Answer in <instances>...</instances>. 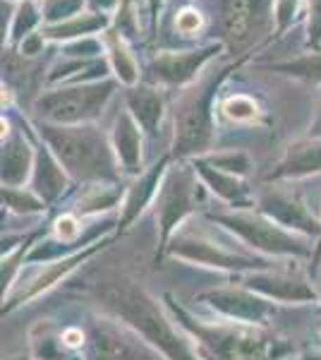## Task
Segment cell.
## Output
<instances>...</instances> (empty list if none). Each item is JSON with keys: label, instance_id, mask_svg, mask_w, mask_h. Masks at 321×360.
Instances as JSON below:
<instances>
[{"label": "cell", "instance_id": "cell-2", "mask_svg": "<svg viewBox=\"0 0 321 360\" xmlns=\"http://www.w3.org/2000/svg\"><path fill=\"white\" fill-rule=\"evenodd\" d=\"M98 295L115 315H120L127 324H132L137 332L151 344H156L163 351V356L171 360H197L175 334L173 324L159 312V305L149 298L144 291H139L134 283L115 276L98 283Z\"/></svg>", "mask_w": 321, "mask_h": 360}, {"label": "cell", "instance_id": "cell-6", "mask_svg": "<svg viewBox=\"0 0 321 360\" xmlns=\"http://www.w3.org/2000/svg\"><path fill=\"white\" fill-rule=\"evenodd\" d=\"M197 202H199V180H197L195 166L171 168L156 195V219L161 226V240H166L175 226H180L185 217H190Z\"/></svg>", "mask_w": 321, "mask_h": 360}, {"label": "cell", "instance_id": "cell-13", "mask_svg": "<svg viewBox=\"0 0 321 360\" xmlns=\"http://www.w3.org/2000/svg\"><path fill=\"white\" fill-rule=\"evenodd\" d=\"M321 171V139H302L285 149L278 166L268 173V180H288V178H305Z\"/></svg>", "mask_w": 321, "mask_h": 360}, {"label": "cell", "instance_id": "cell-23", "mask_svg": "<svg viewBox=\"0 0 321 360\" xmlns=\"http://www.w3.org/2000/svg\"><path fill=\"white\" fill-rule=\"evenodd\" d=\"M166 166H168V159H161L159 166H154L149 173H144V176L130 188L127 200H125V219H122V226L130 224L132 219L137 217V214L142 212V209L147 207L156 195H159V190H161L159 180L163 176V171H166Z\"/></svg>", "mask_w": 321, "mask_h": 360}, {"label": "cell", "instance_id": "cell-33", "mask_svg": "<svg viewBox=\"0 0 321 360\" xmlns=\"http://www.w3.org/2000/svg\"><path fill=\"white\" fill-rule=\"evenodd\" d=\"M175 27H178V32L183 37H192V34H197L202 29V13L190 8V5H185L178 13V17H175Z\"/></svg>", "mask_w": 321, "mask_h": 360}, {"label": "cell", "instance_id": "cell-41", "mask_svg": "<svg viewBox=\"0 0 321 360\" xmlns=\"http://www.w3.org/2000/svg\"><path fill=\"white\" fill-rule=\"evenodd\" d=\"M10 360H25V358H10Z\"/></svg>", "mask_w": 321, "mask_h": 360}, {"label": "cell", "instance_id": "cell-10", "mask_svg": "<svg viewBox=\"0 0 321 360\" xmlns=\"http://www.w3.org/2000/svg\"><path fill=\"white\" fill-rule=\"evenodd\" d=\"M259 212L278 224L281 229H297L302 233H319L321 224L314 221V217L307 212L305 202L300 197L281 193V190H268V193L259 200Z\"/></svg>", "mask_w": 321, "mask_h": 360}, {"label": "cell", "instance_id": "cell-18", "mask_svg": "<svg viewBox=\"0 0 321 360\" xmlns=\"http://www.w3.org/2000/svg\"><path fill=\"white\" fill-rule=\"evenodd\" d=\"M37 154H32L29 144L20 132H13L3 142V188H22L29 171H34Z\"/></svg>", "mask_w": 321, "mask_h": 360}, {"label": "cell", "instance_id": "cell-27", "mask_svg": "<svg viewBox=\"0 0 321 360\" xmlns=\"http://www.w3.org/2000/svg\"><path fill=\"white\" fill-rule=\"evenodd\" d=\"M86 0H44L41 3V13H44V25H60L70 17L84 13Z\"/></svg>", "mask_w": 321, "mask_h": 360}, {"label": "cell", "instance_id": "cell-4", "mask_svg": "<svg viewBox=\"0 0 321 360\" xmlns=\"http://www.w3.org/2000/svg\"><path fill=\"white\" fill-rule=\"evenodd\" d=\"M225 77V70L211 72L202 77L192 89L180 98L175 108V156H197L207 152L214 142V96L221 79Z\"/></svg>", "mask_w": 321, "mask_h": 360}, {"label": "cell", "instance_id": "cell-32", "mask_svg": "<svg viewBox=\"0 0 321 360\" xmlns=\"http://www.w3.org/2000/svg\"><path fill=\"white\" fill-rule=\"evenodd\" d=\"M307 46L312 53L321 51V0H307Z\"/></svg>", "mask_w": 321, "mask_h": 360}, {"label": "cell", "instance_id": "cell-16", "mask_svg": "<svg viewBox=\"0 0 321 360\" xmlns=\"http://www.w3.org/2000/svg\"><path fill=\"white\" fill-rule=\"evenodd\" d=\"M247 286L252 291L261 293L264 298L281 300V303H309V300H317V291L309 288L305 281L281 274H256L249 278Z\"/></svg>", "mask_w": 321, "mask_h": 360}, {"label": "cell", "instance_id": "cell-40", "mask_svg": "<svg viewBox=\"0 0 321 360\" xmlns=\"http://www.w3.org/2000/svg\"><path fill=\"white\" fill-rule=\"evenodd\" d=\"M178 3H180V5H185V3H190V0H178Z\"/></svg>", "mask_w": 321, "mask_h": 360}, {"label": "cell", "instance_id": "cell-9", "mask_svg": "<svg viewBox=\"0 0 321 360\" xmlns=\"http://www.w3.org/2000/svg\"><path fill=\"white\" fill-rule=\"evenodd\" d=\"M89 341L94 360H161L142 339H134L113 324H94Z\"/></svg>", "mask_w": 321, "mask_h": 360}, {"label": "cell", "instance_id": "cell-1", "mask_svg": "<svg viewBox=\"0 0 321 360\" xmlns=\"http://www.w3.org/2000/svg\"><path fill=\"white\" fill-rule=\"evenodd\" d=\"M39 132L70 176L77 180H98V183L118 180L115 149L96 125L39 123Z\"/></svg>", "mask_w": 321, "mask_h": 360}, {"label": "cell", "instance_id": "cell-28", "mask_svg": "<svg viewBox=\"0 0 321 360\" xmlns=\"http://www.w3.org/2000/svg\"><path fill=\"white\" fill-rule=\"evenodd\" d=\"M120 200V190L108 188V185H94L89 188V195L79 200V214L98 212V209H108Z\"/></svg>", "mask_w": 321, "mask_h": 360}, {"label": "cell", "instance_id": "cell-5", "mask_svg": "<svg viewBox=\"0 0 321 360\" xmlns=\"http://www.w3.org/2000/svg\"><path fill=\"white\" fill-rule=\"evenodd\" d=\"M118 79H98L86 84H65L60 89L46 91L37 98L34 111L41 123L53 125H86L103 113Z\"/></svg>", "mask_w": 321, "mask_h": 360}, {"label": "cell", "instance_id": "cell-17", "mask_svg": "<svg viewBox=\"0 0 321 360\" xmlns=\"http://www.w3.org/2000/svg\"><path fill=\"white\" fill-rule=\"evenodd\" d=\"M67 185V178L63 173L60 161L48 147H39L37 161H34V178H32V193H37L44 202H53L63 195Z\"/></svg>", "mask_w": 321, "mask_h": 360}, {"label": "cell", "instance_id": "cell-39", "mask_svg": "<svg viewBox=\"0 0 321 360\" xmlns=\"http://www.w3.org/2000/svg\"><path fill=\"white\" fill-rule=\"evenodd\" d=\"M319 257H321V236H319V245H317V252H314V266H317V262H319Z\"/></svg>", "mask_w": 321, "mask_h": 360}, {"label": "cell", "instance_id": "cell-7", "mask_svg": "<svg viewBox=\"0 0 321 360\" xmlns=\"http://www.w3.org/2000/svg\"><path fill=\"white\" fill-rule=\"evenodd\" d=\"M214 221H221L223 226L237 233L247 245L264 252H276V255H307V248L297 240L295 236L285 233L278 224H273L271 219L264 214H249V212H237V214H214Z\"/></svg>", "mask_w": 321, "mask_h": 360}, {"label": "cell", "instance_id": "cell-15", "mask_svg": "<svg viewBox=\"0 0 321 360\" xmlns=\"http://www.w3.org/2000/svg\"><path fill=\"white\" fill-rule=\"evenodd\" d=\"M113 149L127 173L142 171V132L130 111H120L113 125Z\"/></svg>", "mask_w": 321, "mask_h": 360}, {"label": "cell", "instance_id": "cell-22", "mask_svg": "<svg viewBox=\"0 0 321 360\" xmlns=\"http://www.w3.org/2000/svg\"><path fill=\"white\" fill-rule=\"evenodd\" d=\"M221 25H223V34L228 41H247L254 25V0H223Z\"/></svg>", "mask_w": 321, "mask_h": 360}, {"label": "cell", "instance_id": "cell-19", "mask_svg": "<svg viewBox=\"0 0 321 360\" xmlns=\"http://www.w3.org/2000/svg\"><path fill=\"white\" fill-rule=\"evenodd\" d=\"M110 17L98 10H84V13L70 17V20L60 22V25L44 27V37L51 41H74V39L94 37L98 32H108Z\"/></svg>", "mask_w": 321, "mask_h": 360}, {"label": "cell", "instance_id": "cell-30", "mask_svg": "<svg viewBox=\"0 0 321 360\" xmlns=\"http://www.w3.org/2000/svg\"><path fill=\"white\" fill-rule=\"evenodd\" d=\"M209 164L216 166L218 171L223 173H230V176H247L249 168H252V161L244 152H223V154H214L209 156Z\"/></svg>", "mask_w": 321, "mask_h": 360}, {"label": "cell", "instance_id": "cell-29", "mask_svg": "<svg viewBox=\"0 0 321 360\" xmlns=\"http://www.w3.org/2000/svg\"><path fill=\"white\" fill-rule=\"evenodd\" d=\"M3 202H8V207L20 214L41 212L46 207V202L37 193H29L22 188H3Z\"/></svg>", "mask_w": 321, "mask_h": 360}, {"label": "cell", "instance_id": "cell-31", "mask_svg": "<svg viewBox=\"0 0 321 360\" xmlns=\"http://www.w3.org/2000/svg\"><path fill=\"white\" fill-rule=\"evenodd\" d=\"M65 56L74 58V60H94L98 53L106 51V44L96 37H84V39H74V41L65 44Z\"/></svg>", "mask_w": 321, "mask_h": 360}, {"label": "cell", "instance_id": "cell-35", "mask_svg": "<svg viewBox=\"0 0 321 360\" xmlns=\"http://www.w3.org/2000/svg\"><path fill=\"white\" fill-rule=\"evenodd\" d=\"M79 221L77 219L72 217V214H65V217H60L55 221V233H58V238H60V243H74V238L79 236Z\"/></svg>", "mask_w": 321, "mask_h": 360}, {"label": "cell", "instance_id": "cell-36", "mask_svg": "<svg viewBox=\"0 0 321 360\" xmlns=\"http://www.w3.org/2000/svg\"><path fill=\"white\" fill-rule=\"evenodd\" d=\"M44 46H46L44 32H34V34H29L25 41L17 46V49H20V56L22 58H34V56L44 53Z\"/></svg>", "mask_w": 321, "mask_h": 360}, {"label": "cell", "instance_id": "cell-37", "mask_svg": "<svg viewBox=\"0 0 321 360\" xmlns=\"http://www.w3.org/2000/svg\"><path fill=\"white\" fill-rule=\"evenodd\" d=\"M147 5H149L151 32H156V27H159V15H161V8H163V0H147Z\"/></svg>", "mask_w": 321, "mask_h": 360}, {"label": "cell", "instance_id": "cell-14", "mask_svg": "<svg viewBox=\"0 0 321 360\" xmlns=\"http://www.w3.org/2000/svg\"><path fill=\"white\" fill-rule=\"evenodd\" d=\"M125 103L127 111L132 113V118L137 120V125L142 127L147 135L154 137L159 130V123L163 118V96L159 89L149 84H134L127 86L125 91Z\"/></svg>", "mask_w": 321, "mask_h": 360}, {"label": "cell", "instance_id": "cell-11", "mask_svg": "<svg viewBox=\"0 0 321 360\" xmlns=\"http://www.w3.org/2000/svg\"><path fill=\"white\" fill-rule=\"evenodd\" d=\"M173 255L183 259H192V262H202L209 266H252V259L240 257L235 252H228L225 248L216 245L211 238L195 233L192 229L183 231L173 243Z\"/></svg>", "mask_w": 321, "mask_h": 360}, {"label": "cell", "instance_id": "cell-20", "mask_svg": "<svg viewBox=\"0 0 321 360\" xmlns=\"http://www.w3.org/2000/svg\"><path fill=\"white\" fill-rule=\"evenodd\" d=\"M192 166H195L197 176H199L204 183H207L209 188L221 197V200H225L228 205H232V207H249L252 205V202H249V195H247V188L237 180V176H230V173L218 171V168L209 164L207 159H195V164Z\"/></svg>", "mask_w": 321, "mask_h": 360}, {"label": "cell", "instance_id": "cell-34", "mask_svg": "<svg viewBox=\"0 0 321 360\" xmlns=\"http://www.w3.org/2000/svg\"><path fill=\"white\" fill-rule=\"evenodd\" d=\"M297 13V0H276L273 3V17H276V32L283 34L293 25V17Z\"/></svg>", "mask_w": 321, "mask_h": 360}, {"label": "cell", "instance_id": "cell-12", "mask_svg": "<svg viewBox=\"0 0 321 360\" xmlns=\"http://www.w3.org/2000/svg\"><path fill=\"white\" fill-rule=\"evenodd\" d=\"M204 300H209L216 310H221L228 319L232 322H261L268 312L266 300L254 298L247 291H235V288H218V291H209L202 295Z\"/></svg>", "mask_w": 321, "mask_h": 360}, {"label": "cell", "instance_id": "cell-38", "mask_svg": "<svg viewBox=\"0 0 321 360\" xmlns=\"http://www.w3.org/2000/svg\"><path fill=\"white\" fill-rule=\"evenodd\" d=\"M312 137L321 139V106H319V111H317V118H314V123H312Z\"/></svg>", "mask_w": 321, "mask_h": 360}, {"label": "cell", "instance_id": "cell-8", "mask_svg": "<svg viewBox=\"0 0 321 360\" xmlns=\"http://www.w3.org/2000/svg\"><path fill=\"white\" fill-rule=\"evenodd\" d=\"M218 51L216 44L202 46L192 51H166L151 60V75L156 82L171 84V86H185L195 82L199 70L211 60V56Z\"/></svg>", "mask_w": 321, "mask_h": 360}, {"label": "cell", "instance_id": "cell-24", "mask_svg": "<svg viewBox=\"0 0 321 360\" xmlns=\"http://www.w3.org/2000/svg\"><path fill=\"white\" fill-rule=\"evenodd\" d=\"M41 22H44V13H41V5H37L34 0H25L13 15V25L8 32V41L13 46H20L29 34H34Z\"/></svg>", "mask_w": 321, "mask_h": 360}, {"label": "cell", "instance_id": "cell-26", "mask_svg": "<svg viewBox=\"0 0 321 360\" xmlns=\"http://www.w3.org/2000/svg\"><path fill=\"white\" fill-rule=\"evenodd\" d=\"M221 111L228 120H232V123H256L259 120V106H256V101L252 96H244V94H232L228 96L223 101V106H221Z\"/></svg>", "mask_w": 321, "mask_h": 360}, {"label": "cell", "instance_id": "cell-3", "mask_svg": "<svg viewBox=\"0 0 321 360\" xmlns=\"http://www.w3.org/2000/svg\"><path fill=\"white\" fill-rule=\"evenodd\" d=\"M173 312L178 322L188 329V334L199 346L202 360H271L276 358V341L261 329L249 327L244 322H221L207 324L199 319H192L178 310Z\"/></svg>", "mask_w": 321, "mask_h": 360}, {"label": "cell", "instance_id": "cell-21", "mask_svg": "<svg viewBox=\"0 0 321 360\" xmlns=\"http://www.w3.org/2000/svg\"><path fill=\"white\" fill-rule=\"evenodd\" d=\"M103 44H106V53H108V65L115 72L118 82L125 86H134L139 82V65L137 58H134L130 44L122 37L118 29H108L106 37H103Z\"/></svg>", "mask_w": 321, "mask_h": 360}, {"label": "cell", "instance_id": "cell-25", "mask_svg": "<svg viewBox=\"0 0 321 360\" xmlns=\"http://www.w3.org/2000/svg\"><path fill=\"white\" fill-rule=\"evenodd\" d=\"M271 70L283 72V75H290V77L302 79V82L321 84V51L319 53H307L302 58H295V60L278 63V65H271Z\"/></svg>", "mask_w": 321, "mask_h": 360}]
</instances>
